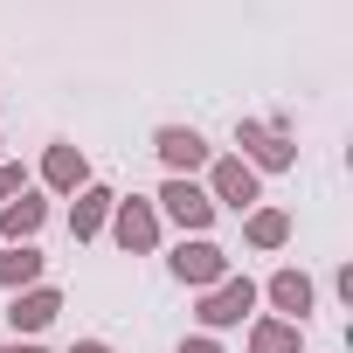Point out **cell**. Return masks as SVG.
Returning <instances> with one entry per match:
<instances>
[{
    "label": "cell",
    "mask_w": 353,
    "mask_h": 353,
    "mask_svg": "<svg viewBox=\"0 0 353 353\" xmlns=\"http://www.w3.org/2000/svg\"><path fill=\"white\" fill-rule=\"evenodd\" d=\"M111 201H118V194H111V188H97V181H90V188H77V194H70V236H77V243L104 236V222H111Z\"/></svg>",
    "instance_id": "obj_12"
},
{
    "label": "cell",
    "mask_w": 353,
    "mask_h": 353,
    "mask_svg": "<svg viewBox=\"0 0 353 353\" xmlns=\"http://www.w3.org/2000/svg\"><path fill=\"white\" fill-rule=\"evenodd\" d=\"M166 270H173V284H194V291H215L236 263H229V250L222 243H208V236H181V250L166 256Z\"/></svg>",
    "instance_id": "obj_4"
},
{
    "label": "cell",
    "mask_w": 353,
    "mask_h": 353,
    "mask_svg": "<svg viewBox=\"0 0 353 353\" xmlns=\"http://www.w3.org/2000/svg\"><path fill=\"white\" fill-rule=\"evenodd\" d=\"M250 353H305V325L291 319H250Z\"/></svg>",
    "instance_id": "obj_14"
},
{
    "label": "cell",
    "mask_w": 353,
    "mask_h": 353,
    "mask_svg": "<svg viewBox=\"0 0 353 353\" xmlns=\"http://www.w3.org/2000/svg\"><path fill=\"white\" fill-rule=\"evenodd\" d=\"M70 353H118V346H104V339H77Z\"/></svg>",
    "instance_id": "obj_18"
},
{
    "label": "cell",
    "mask_w": 353,
    "mask_h": 353,
    "mask_svg": "<svg viewBox=\"0 0 353 353\" xmlns=\"http://www.w3.org/2000/svg\"><path fill=\"white\" fill-rule=\"evenodd\" d=\"M152 152H159V166L173 173V181H194V173H208V159H215V145L194 125H159L152 132Z\"/></svg>",
    "instance_id": "obj_5"
},
{
    "label": "cell",
    "mask_w": 353,
    "mask_h": 353,
    "mask_svg": "<svg viewBox=\"0 0 353 353\" xmlns=\"http://www.w3.org/2000/svg\"><path fill=\"white\" fill-rule=\"evenodd\" d=\"M104 229H111V243H118L125 256H152V250H159V208H152L145 194H118Z\"/></svg>",
    "instance_id": "obj_2"
},
{
    "label": "cell",
    "mask_w": 353,
    "mask_h": 353,
    "mask_svg": "<svg viewBox=\"0 0 353 353\" xmlns=\"http://www.w3.org/2000/svg\"><path fill=\"white\" fill-rule=\"evenodd\" d=\"M42 270H49V256L35 243H8L0 250V291H28V284H42Z\"/></svg>",
    "instance_id": "obj_13"
},
{
    "label": "cell",
    "mask_w": 353,
    "mask_h": 353,
    "mask_svg": "<svg viewBox=\"0 0 353 353\" xmlns=\"http://www.w3.org/2000/svg\"><path fill=\"white\" fill-rule=\"evenodd\" d=\"M152 208H159L166 222H181V236H208V229H215V215H222V208L208 201V188H201V181H173V173H166V188L152 194Z\"/></svg>",
    "instance_id": "obj_3"
},
{
    "label": "cell",
    "mask_w": 353,
    "mask_h": 353,
    "mask_svg": "<svg viewBox=\"0 0 353 353\" xmlns=\"http://www.w3.org/2000/svg\"><path fill=\"white\" fill-rule=\"evenodd\" d=\"M256 298H270V312H277V319L305 325V319H312V305H319V284H312L298 263H284V270H270V284H263Z\"/></svg>",
    "instance_id": "obj_8"
},
{
    "label": "cell",
    "mask_w": 353,
    "mask_h": 353,
    "mask_svg": "<svg viewBox=\"0 0 353 353\" xmlns=\"http://www.w3.org/2000/svg\"><path fill=\"white\" fill-rule=\"evenodd\" d=\"M236 145H243L236 159L256 166V173H291V166H298V145H291L284 118H270V125H263V118H243V125H236Z\"/></svg>",
    "instance_id": "obj_1"
},
{
    "label": "cell",
    "mask_w": 353,
    "mask_h": 353,
    "mask_svg": "<svg viewBox=\"0 0 353 353\" xmlns=\"http://www.w3.org/2000/svg\"><path fill=\"white\" fill-rule=\"evenodd\" d=\"M42 188H49V194H77V188H90V159H83V145L56 139V145L42 152Z\"/></svg>",
    "instance_id": "obj_10"
},
{
    "label": "cell",
    "mask_w": 353,
    "mask_h": 353,
    "mask_svg": "<svg viewBox=\"0 0 353 353\" xmlns=\"http://www.w3.org/2000/svg\"><path fill=\"white\" fill-rule=\"evenodd\" d=\"M42 222H49V201H42L35 188H21L14 201H0V236H8V243H35Z\"/></svg>",
    "instance_id": "obj_11"
},
{
    "label": "cell",
    "mask_w": 353,
    "mask_h": 353,
    "mask_svg": "<svg viewBox=\"0 0 353 353\" xmlns=\"http://www.w3.org/2000/svg\"><path fill=\"white\" fill-rule=\"evenodd\" d=\"M21 188H28V173H21V166H14V159H0V201H14V194H21Z\"/></svg>",
    "instance_id": "obj_16"
},
{
    "label": "cell",
    "mask_w": 353,
    "mask_h": 353,
    "mask_svg": "<svg viewBox=\"0 0 353 353\" xmlns=\"http://www.w3.org/2000/svg\"><path fill=\"white\" fill-rule=\"evenodd\" d=\"M243 243L250 250H284L291 243V215L284 208H250L243 215Z\"/></svg>",
    "instance_id": "obj_15"
},
{
    "label": "cell",
    "mask_w": 353,
    "mask_h": 353,
    "mask_svg": "<svg viewBox=\"0 0 353 353\" xmlns=\"http://www.w3.org/2000/svg\"><path fill=\"white\" fill-rule=\"evenodd\" d=\"M56 312H63V291H56V284H28V291H14V298H8V325H14V339L49 332V325H56Z\"/></svg>",
    "instance_id": "obj_9"
},
{
    "label": "cell",
    "mask_w": 353,
    "mask_h": 353,
    "mask_svg": "<svg viewBox=\"0 0 353 353\" xmlns=\"http://www.w3.org/2000/svg\"><path fill=\"white\" fill-rule=\"evenodd\" d=\"M181 353H222V339H215V332H188V339H181Z\"/></svg>",
    "instance_id": "obj_17"
},
{
    "label": "cell",
    "mask_w": 353,
    "mask_h": 353,
    "mask_svg": "<svg viewBox=\"0 0 353 353\" xmlns=\"http://www.w3.org/2000/svg\"><path fill=\"white\" fill-rule=\"evenodd\" d=\"M250 312H256V284H250V277H236V270H229L215 291H201V305H194L201 332H229V325H243Z\"/></svg>",
    "instance_id": "obj_6"
},
{
    "label": "cell",
    "mask_w": 353,
    "mask_h": 353,
    "mask_svg": "<svg viewBox=\"0 0 353 353\" xmlns=\"http://www.w3.org/2000/svg\"><path fill=\"white\" fill-rule=\"evenodd\" d=\"M0 353H42L35 339H8V346H0Z\"/></svg>",
    "instance_id": "obj_19"
},
{
    "label": "cell",
    "mask_w": 353,
    "mask_h": 353,
    "mask_svg": "<svg viewBox=\"0 0 353 353\" xmlns=\"http://www.w3.org/2000/svg\"><path fill=\"white\" fill-rule=\"evenodd\" d=\"M208 201L215 208H236V215H250L256 208V166H243L236 152H222V159H208Z\"/></svg>",
    "instance_id": "obj_7"
}]
</instances>
